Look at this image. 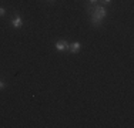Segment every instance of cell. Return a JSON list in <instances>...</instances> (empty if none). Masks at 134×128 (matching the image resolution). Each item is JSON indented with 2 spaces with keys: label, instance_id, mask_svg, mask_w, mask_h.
I'll list each match as a JSON object with an SVG mask.
<instances>
[{
  "label": "cell",
  "instance_id": "1",
  "mask_svg": "<svg viewBox=\"0 0 134 128\" xmlns=\"http://www.w3.org/2000/svg\"><path fill=\"white\" fill-rule=\"evenodd\" d=\"M91 13L90 16V21L91 24L94 26V27H100L101 26V21H103V19L107 16V10L106 7H104L103 4H94L91 9H88Z\"/></svg>",
  "mask_w": 134,
  "mask_h": 128
},
{
  "label": "cell",
  "instance_id": "2",
  "mask_svg": "<svg viewBox=\"0 0 134 128\" xmlns=\"http://www.w3.org/2000/svg\"><path fill=\"white\" fill-rule=\"evenodd\" d=\"M80 49H81V44L79 43V41H74V43H71V44L67 46V50H69L71 54H77L79 51H80Z\"/></svg>",
  "mask_w": 134,
  "mask_h": 128
},
{
  "label": "cell",
  "instance_id": "3",
  "mask_svg": "<svg viewBox=\"0 0 134 128\" xmlns=\"http://www.w3.org/2000/svg\"><path fill=\"white\" fill-rule=\"evenodd\" d=\"M21 26H23V19H21L19 14H16L14 17L12 19V27H14V28H20Z\"/></svg>",
  "mask_w": 134,
  "mask_h": 128
},
{
  "label": "cell",
  "instance_id": "4",
  "mask_svg": "<svg viewBox=\"0 0 134 128\" xmlns=\"http://www.w3.org/2000/svg\"><path fill=\"white\" fill-rule=\"evenodd\" d=\"M67 46H69V43H67L66 40H59V41L56 43V50L64 51V50H67Z\"/></svg>",
  "mask_w": 134,
  "mask_h": 128
},
{
  "label": "cell",
  "instance_id": "5",
  "mask_svg": "<svg viewBox=\"0 0 134 128\" xmlns=\"http://www.w3.org/2000/svg\"><path fill=\"white\" fill-rule=\"evenodd\" d=\"M6 88V83L3 81V80H0V91H2V90H4Z\"/></svg>",
  "mask_w": 134,
  "mask_h": 128
},
{
  "label": "cell",
  "instance_id": "6",
  "mask_svg": "<svg viewBox=\"0 0 134 128\" xmlns=\"http://www.w3.org/2000/svg\"><path fill=\"white\" fill-rule=\"evenodd\" d=\"M3 16H6V9L0 7V17H3Z\"/></svg>",
  "mask_w": 134,
  "mask_h": 128
},
{
  "label": "cell",
  "instance_id": "7",
  "mask_svg": "<svg viewBox=\"0 0 134 128\" xmlns=\"http://www.w3.org/2000/svg\"><path fill=\"white\" fill-rule=\"evenodd\" d=\"M88 3H90V4H97V0H88Z\"/></svg>",
  "mask_w": 134,
  "mask_h": 128
},
{
  "label": "cell",
  "instance_id": "8",
  "mask_svg": "<svg viewBox=\"0 0 134 128\" xmlns=\"http://www.w3.org/2000/svg\"><path fill=\"white\" fill-rule=\"evenodd\" d=\"M103 2V4H108V3H111V0H101Z\"/></svg>",
  "mask_w": 134,
  "mask_h": 128
},
{
  "label": "cell",
  "instance_id": "9",
  "mask_svg": "<svg viewBox=\"0 0 134 128\" xmlns=\"http://www.w3.org/2000/svg\"><path fill=\"white\" fill-rule=\"evenodd\" d=\"M46 2H49V3H53V2H54V0H46Z\"/></svg>",
  "mask_w": 134,
  "mask_h": 128
}]
</instances>
